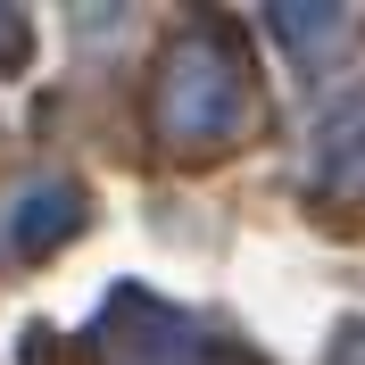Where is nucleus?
Masks as SVG:
<instances>
[{
	"mask_svg": "<svg viewBox=\"0 0 365 365\" xmlns=\"http://www.w3.org/2000/svg\"><path fill=\"white\" fill-rule=\"evenodd\" d=\"M257 91H250V42L232 17H200L191 34H175L158 67V91H150V125H158L166 150H216L250 125Z\"/></svg>",
	"mask_w": 365,
	"mask_h": 365,
	"instance_id": "1",
	"label": "nucleus"
},
{
	"mask_svg": "<svg viewBox=\"0 0 365 365\" xmlns=\"http://www.w3.org/2000/svg\"><path fill=\"white\" fill-rule=\"evenodd\" d=\"M91 365H191V316L150 282H116L91 316Z\"/></svg>",
	"mask_w": 365,
	"mask_h": 365,
	"instance_id": "2",
	"label": "nucleus"
},
{
	"mask_svg": "<svg viewBox=\"0 0 365 365\" xmlns=\"http://www.w3.org/2000/svg\"><path fill=\"white\" fill-rule=\"evenodd\" d=\"M83 216H91V200H83V182H34V191H25L17 207H9V250L17 257H50L58 250V241H75V232H83Z\"/></svg>",
	"mask_w": 365,
	"mask_h": 365,
	"instance_id": "3",
	"label": "nucleus"
},
{
	"mask_svg": "<svg viewBox=\"0 0 365 365\" xmlns=\"http://www.w3.org/2000/svg\"><path fill=\"white\" fill-rule=\"evenodd\" d=\"M316 182L341 191V200L365 191V83L341 91V100L316 116Z\"/></svg>",
	"mask_w": 365,
	"mask_h": 365,
	"instance_id": "4",
	"label": "nucleus"
},
{
	"mask_svg": "<svg viewBox=\"0 0 365 365\" xmlns=\"http://www.w3.org/2000/svg\"><path fill=\"white\" fill-rule=\"evenodd\" d=\"M266 25L299 50V58H316V42H324V50L341 42V9H266Z\"/></svg>",
	"mask_w": 365,
	"mask_h": 365,
	"instance_id": "5",
	"label": "nucleus"
},
{
	"mask_svg": "<svg viewBox=\"0 0 365 365\" xmlns=\"http://www.w3.org/2000/svg\"><path fill=\"white\" fill-rule=\"evenodd\" d=\"M25 58H34V25L25 9H0V75H25Z\"/></svg>",
	"mask_w": 365,
	"mask_h": 365,
	"instance_id": "6",
	"label": "nucleus"
},
{
	"mask_svg": "<svg viewBox=\"0 0 365 365\" xmlns=\"http://www.w3.org/2000/svg\"><path fill=\"white\" fill-rule=\"evenodd\" d=\"M332 365H365V324H357V332H349L341 349H332Z\"/></svg>",
	"mask_w": 365,
	"mask_h": 365,
	"instance_id": "7",
	"label": "nucleus"
}]
</instances>
